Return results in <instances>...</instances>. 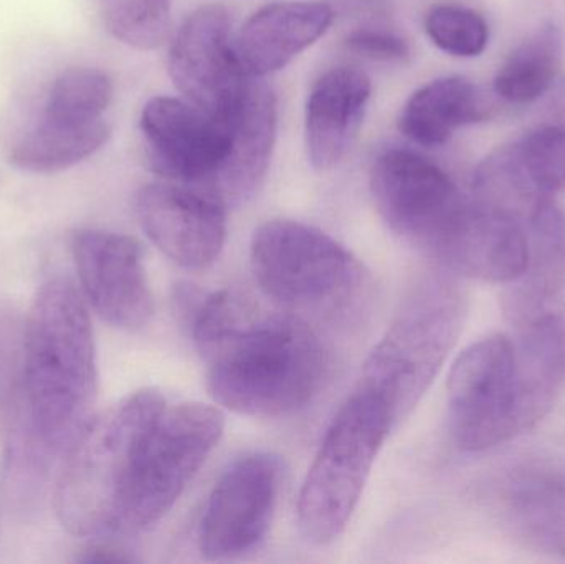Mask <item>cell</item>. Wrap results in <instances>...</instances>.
Segmentation results:
<instances>
[{"mask_svg":"<svg viewBox=\"0 0 565 564\" xmlns=\"http://www.w3.org/2000/svg\"><path fill=\"white\" fill-rule=\"evenodd\" d=\"M182 324L207 364L209 394L234 413H295L328 377V350L306 321L262 310L234 291L204 290Z\"/></svg>","mask_w":565,"mask_h":564,"instance_id":"cell-1","label":"cell"},{"mask_svg":"<svg viewBox=\"0 0 565 564\" xmlns=\"http://www.w3.org/2000/svg\"><path fill=\"white\" fill-rule=\"evenodd\" d=\"M96 391L88 307L70 278H52L36 291L23 323L20 414L53 456L68 453L93 419Z\"/></svg>","mask_w":565,"mask_h":564,"instance_id":"cell-2","label":"cell"},{"mask_svg":"<svg viewBox=\"0 0 565 564\" xmlns=\"http://www.w3.org/2000/svg\"><path fill=\"white\" fill-rule=\"evenodd\" d=\"M168 403L158 390H139L93 417L68 453L55 489L63 529L79 539L119 536L139 437Z\"/></svg>","mask_w":565,"mask_h":564,"instance_id":"cell-3","label":"cell"},{"mask_svg":"<svg viewBox=\"0 0 565 564\" xmlns=\"http://www.w3.org/2000/svg\"><path fill=\"white\" fill-rule=\"evenodd\" d=\"M467 298L451 272H430L408 291L362 366L355 390L374 396L395 427L411 416L463 330Z\"/></svg>","mask_w":565,"mask_h":564,"instance_id":"cell-4","label":"cell"},{"mask_svg":"<svg viewBox=\"0 0 565 564\" xmlns=\"http://www.w3.org/2000/svg\"><path fill=\"white\" fill-rule=\"evenodd\" d=\"M371 192L392 234L445 270L460 272L478 207L440 166L408 149H388L372 166Z\"/></svg>","mask_w":565,"mask_h":564,"instance_id":"cell-5","label":"cell"},{"mask_svg":"<svg viewBox=\"0 0 565 564\" xmlns=\"http://www.w3.org/2000/svg\"><path fill=\"white\" fill-rule=\"evenodd\" d=\"M394 421L371 394L355 390L326 430L298 497V526L326 546L348 529Z\"/></svg>","mask_w":565,"mask_h":564,"instance_id":"cell-6","label":"cell"},{"mask_svg":"<svg viewBox=\"0 0 565 564\" xmlns=\"http://www.w3.org/2000/svg\"><path fill=\"white\" fill-rule=\"evenodd\" d=\"M224 427V413L211 404L168 401L162 406L136 447L119 536L146 532L171 512L221 443Z\"/></svg>","mask_w":565,"mask_h":564,"instance_id":"cell-7","label":"cell"},{"mask_svg":"<svg viewBox=\"0 0 565 564\" xmlns=\"http://www.w3.org/2000/svg\"><path fill=\"white\" fill-rule=\"evenodd\" d=\"M250 260L262 291L291 310L345 307L364 285V268L344 245L289 219L265 222L254 232Z\"/></svg>","mask_w":565,"mask_h":564,"instance_id":"cell-8","label":"cell"},{"mask_svg":"<svg viewBox=\"0 0 565 564\" xmlns=\"http://www.w3.org/2000/svg\"><path fill=\"white\" fill-rule=\"evenodd\" d=\"M448 423L465 453H483L520 436L514 343L503 334L471 344L447 384Z\"/></svg>","mask_w":565,"mask_h":564,"instance_id":"cell-9","label":"cell"},{"mask_svg":"<svg viewBox=\"0 0 565 564\" xmlns=\"http://www.w3.org/2000/svg\"><path fill=\"white\" fill-rule=\"evenodd\" d=\"M280 457L248 454L218 477L199 525V550L212 562L242 558L267 539L280 497Z\"/></svg>","mask_w":565,"mask_h":564,"instance_id":"cell-10","label":"cell"},{"mask_svg":"<svg viewBox=\"0 0 565 564\" xmlns=\"http://www.w3.org/2000/svg\"><path fill=\"white\" fill-rule=\"evenodd\" d=\"M168 68L185 102L232 126L250 75L232 42L231 17L224 6L207 3L188 17L172 40Z\"/></svg>","mask_w":565,"mask_h":564,"instance_id":"cell-11","label":"cell"},{"mask_svg":"<svg viewBox=\"0 0 565 564\" xmlns=\"http://www.w3.org/2000/svg\"><path fill=\"white\" fill-rule=\"evenodd\" d=\"M73 258L86 300L111 327L138 331L154 311L142 248L136 238L116 232H76Z\"/></svg>","mask_w":565,"mask_h":564,"instance_id":"cell-12","label":"cell"},{"mask_svg":"<svg viewBox=\"0 0 565 564\" xmlns=\"http://www.w3.org/2000/svg\"><path fill=\"white\" fill-rule=\"evenodd\" d=\"M231 128L185 99L158 96L141 113L149 164L169 181L204 184L217 175L231 149Z\"/></svg>","mask_w":565,"mask_h":564,"instance_id":"cell-13","label":"cell"},{"mask_svg":"<svg viewBox=\"0 0 565 564\" xmlns=\"http://www.w3.org/2000/svg\"><path fill=\"white\" fill-rule=\"evenodd\" d=\"M136 215L152 244L172 262L201 270L214 264L227 241V207L214 195L185 185H142Z\"/></svg>","mask_w":565,"mask_h":564,"instance_id":"cell-14","label":"cell"},{"mask_svg":"<svg viewBox=\"0 0 565 564\" xmlns=\"http://www.w3.org/2000/svg\"><path fill=\"white\" fill-rule=\"evenodd\" d=\"M530 258L503 294V311L518 330L559 317L565 308V214L544 199L524 222Z\"/></svg>","mask_w":565,"mask_h":564,"instance_id":"cell-15","label":"cell"},{"mask_svg":"<svg viewBox=\"0 0 565 564\" xmlns=\"http://www.w3.org/2000/svg\"><path fill=\"white\" fill-rule=\"evenodd\" d=\"M371 92V79L354 66H334L316 79L305 119L312 168L329 171L344 161L361 131Z\"/></svg>","mask_w":565,"mask_h":564,"instance_id":"cell-16","label":"cell"},{"mask_svg":"<svg viewBox=\"0 0 565 564\" xmlns=\"http://www.w3.org/2000/svg\"><path fill=\"white\" fill-rule=\"evenodd\" d=\"M278 132V102L271 86L250 79L231 128V149L204 192L225 207L254 198L270 168Z\"/></svg>","mask_w":565,"mask_h":564,"instance_id":"cell-17","label":"cell"},{"mask_svg":"<svg viewBox=\"0 0 565 564\" xmlns=\"http://www.w3.org/2000/svg\"><path fill=\"white\" fill-rule=\"evenodd\" d=\"M334 22V10L322 2H275L262 7L238 33V56L245 72L264 78L288 65L321 39Z\"/></svg>","mask_w":565,"mask_h":564,"instance_id":"cell-18","label":"cell"},{"mask_svg":"<svg viewBox=\"0 0 565 564\" xmlns=\"http://www.w3.org/2000/svg\"><path fill=\"white\" fill-rule=\"evenodd\" d=\"M508 525L531 546L565 558V467L531 462L511 470L500 489Z\"/></svg>","mask_w":565,"mask_h":564,"instance_id":"cell-19","label":"cell"},{"mask_svg":"<svg viewBox=\"0 0 565 564\" xmlns=\"http://www.w3.org/2000/svg\"><path fill=\"white\" fill-rule=\"evenodd\" d=\"M514 343L520 434L544 419L565 384V320L547 318L523 328Z\"/></svg>","mask_w":565,"mask_h":564,"instance_id":"cell-20","label":"cell"},{"mask_svg":"<svg viewBox=\"0 0 565 564\" xmlns=\"http://www.w3.org/2000/svg\"><path fill=\"white\" fill-rule=\"evenodd\" d=\"M491 103L463 76H445L422 86L405 103L398 128L405 138L424 148H440L465 126L490 118Z\"/></svg>","mask_w":565,"mask_h":564,"instance_id":"cell-21","label":"cell"},{"mask_svg":"<svg viewBox=\"0 0 565 564\" xmlns=\"http://www.w3.org/2000/svg\"><path fill=\"white\" fill-rule=\"evenodd\" d=\"M111 138L108 123L60 125L42 119L10 152V164L26 172L65 171L98 152Z\"/></svg>","mask_w":565,"mask_h":564,"instance_id":"cell-22","label":"cell"},{"mask_svg":"<svg viewBox=\"0 0 565 564\" xmlns=\"http://www.w3.org/2000/svg\"><path fill=\"white\" fill-rule=\"evenodd\" d=\"M563 62V33L544 25L514 49L498 70L494 92L504 102L526 105L546 95Z\"/></svg>","mask_w":565,"mask_h":564,"instance_id":"cell-23","label":"cell"},{"mask_svg":"<svg viewBox=\"0 0 565 564\" xmlns=\"http://www.w3.org/2000/svg\"><path fill=\"white\" fill-rule=\"evenodd\" d=\"M113 98V83L98 68L75 66L60 73L46 96L43 119L60 125L99 121Z\"/></svg>","mask_w":565,"mask_h":564,"instance_id":"cell-24","label":"cell"},{"mask_svg":"<svg viewBox=\"0 0 565 564\" xmlns=\"http://www.w3.org/2000/svg\"><path fill=\"white\" fill-rule=\"evenodd\" d=\"M106 29L138 50L161 46L171 30V0H99Z\"/></svg>","mask_w":565,"mask_h":564,"instance_id":"cell-25","label":"cell"},{"mask_svg":"<svg viewBox=\"0 0 565 564\" xmlns=\"http://www.w3.org/2000/svg\"><path fill=\"white\" fill-rule=\"evenodd\" d=\"M425 29L438 49L461 58L481 55L490 40L487 20L473 9L457 3L431 7Z\"/></svg>","mask_w":565,"mask_h":564,"instance_id":"cell-26","label":"cell"},{"mask_svg":"<svg viewBox=\"0 0 565 564\" xmlns=\"http://www.w3.org/2000/svg\"><path fill=\"white\" fill-rule=\"evenodd\" d=\"M513 146L527 178L543 194L551 198L565 191L564 123L541 126Z\"/></svg>","mask_w":565,"mask_h":564,"instance_id":"cell-27","label":"cell"},{"mask_svg":"<svg viewBox=\"0 0 565 564\" xmlns=\"http://www.w3.org/2000/svg\"><path fill=\"white\" fill-rule=\"evenodd\" d=\"M23 324L15 318L0 320V411H10L22 397Z\"/></svg>","mask_w":565,"mask_h":564,"instance_id":"cell-28","label":"cell"},{"mask_svg":"<svg viewBox=\"0 0 565 564\" xmlns=\"http://www.w3.org/2000/svg\"><path fill=\"white\" fill-rule=\"evenodd\" d=\"M345 45L355 55L379 62H402L411 56V45L404 36L382 29H361L352 32Z\"/></svg>","mask_w":565,"mask_h":564,"instance_id":"cell-29","label":"cell"},{"mask_svg":"<svg viewBox=\"0 0 565 564\" xmlns=\"http://www.w3.org/2000/svg\"><path fill=\"white\" fill-rule=\"evenodd\" d=\"M82 563H129L135 562L131 555L126 553V550L118 549L113 543L98 542L89 546L83 552Z\"/></svg>","mask_w":565,"mask_h":564,"instance_id":"cell-30","label":"cell"},{"mask_svg":"<svg viewBox=\"0 0 565 564\" xmlns=\"http://www.w3.org/2000/svg\"><path fill=\"white\" fill-rule=\"evenodd\" d=\"M554 95H551L550 111L554 118L565 119V79L561 83H554Z\"/></svg>","mask_w":565,"mask_h":564,"instance_id":"cell-31","label":"cell"}]
</instances>
